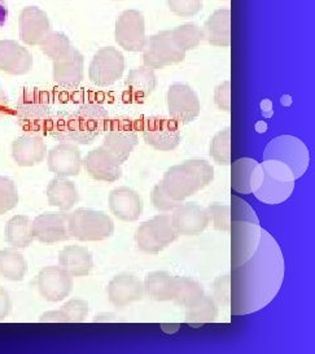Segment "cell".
<instances>
[{"instance_id":"obj_42","label":"cell","mask_w":315,"mask_h":354,"mask_svg":"<svg viewBox=\"0 0 315 354\" xmlns=\"http://www.w3.org/2000/svg\"><path fill=\"white\" fill-rule=\"evenodd\" d=\"M19 204V191L11 178L0 176V216Z\"/></svg>"},{"instance_id":"obj_11","label":"cell","mask_w":315,"mask_h":354,"mask_svg":"<svg viewBox=\"0 0 315 354\" xmlns=\"http://www.w3.org/2000/svg\"><path fill=\"white\" fill-rule=\"evenodd\" d=\"M169 115L177 124H189L200 115V99L186 84H173L168 90Z\"/></svg>"},{"instance_id":"obj_8","label":"cell","mask_w":315,"mask_h":354,"mask_svg":"<svg viewBox=\"0 0 315 354\" xmlns=\"http://www.w3.org/2000/svg\"><path fill=\"white\" fill-rule=\"evenodd\" d=\"M125 66V57L118 50L113 47L100 48L88 66L90 81L100 87L111 86L122 77Z\"/></svg>"},{"instance_id":"obj_41","label":"cell","mask_w":315,"mask_h":354,"mask_svg":"<svg viewBox=\"0 0 315 354\" xmlns=\"http://www.w3.org/2000/svg\"><path fill=\"white\" fill-rule=\"evenodd\" d=\"M149 223L155 231L158 239L160 240V243H162L165 247H168L169 244L179 239V234L171 221V214L169 213L158 214L156 217L149 219Z\"/></svg>"},{"instance_id":"obj_23","label":"cell","mask_w":315,"mask_h":354,"mask_svg":"<svg viewBox=\"0 0 315 354\" xmlns=\"http://www.w3.org/2000/svg\"><path fill=\"white\" fill-rule=\"evenodd\" d=\"M84 57L77 48H72L53 62V81L64 87H75L84 81Z\"/></svg>"},{"instance_id":"obj_55","label":"cell","mask_w":315,"mask_h":354,"mask_svg":"<svg viewBox=\"0 0 315 354\" xmlns=\"http://www.w3.org/2000/svg\"><path fill=\"white\" fill-rule=\"evenodd\" d=\"M112 1H124V0H112Z\"/></svg>"},{"instance_id":"obj_14","label":"cell","mask_w":315,"mask_h":354,"mask_svg":"<svg viewBox=\"0 0 315 354\" xmlns=\"http://www.w3.org/2000/svg\"><path fill=\"white\" fill-rule=\"evenodd\" d=\"M160 185L168 192L170 198L178 201H184L186 198L202 189L199 178L184 162L169 167Z\"/></svg>"},{"instance_id":"obj_7","label":"cell","mask_w":315,"mask_h":354,"mask_svg":"<svg viewBox=\"0 0 315 354\" xmlns=\"http://www.w3.org/2000/svg\"><path fill=\"white\" fill-rule=\"evenodd\" d=\"M143 51V64L151 69H162L170 65L182 63L186 57V53L179 50L178 46L173 41L171 30H164L155 35H151L146 41Z\"/></svg>"},{"instance_id":"obj_29","label":"cell","mask_w":315,"mask_h":354,"mask_svg":"<svg viewBox=\"0 0 315 354\" xmlns=\"http://www.w3.org/2000/svg\"><path fill=\"white\" fill-rule=\"evenodd\" d=\"M125 87H126L125 94L128 97V100L140 103L156 90L158 77L153 69L143 65L130 71L125 82Z\"/></svg>"},{"instance_id":"obj_6","label":"cell","mask_w":315,"mask_h":354,"mask_svg":"<svg viewBox=\"0 0 315 354\" xmlns=\"http://www.w3.org/2000/svg\"><path fill=\"white\" fill-rule=\"evenodd\" d=\"M70 236L79 241H102L115 232L112 218L100 210L77 209L69 214Z\"/></svg>"},{"instance_id":"obj_31","label":"cell","mask_w":315,"mask_h":354,"mask_svg":"<svg viewBox=\"0 0 315 354\" xmlns=\"http://www.w3.org/2000/svg\"><path fill=\"white\" fill-rule=\"evenodd\" d=\"M144 293L153 301H173L177 291V277L168 271H152L144 281Z\"/></svg>"},{"instance_id":"obj_18","label":"cell","mask_w":315,"mask_h":354,"mask_svg":"<svg viewBox=\"0 0 315 354\" xmlns=\"http://www.w3.org/2000/svg\"><path fill=\"white\" fill-rule=\"evenodd\" d=\"M47 165L56 177H75L81 173L84 160L73 143H60L47 153Z\"/></svg>"},{"instance_id":"obj_19","label":"cell","mask_w":315,"mask_h":354,"mask_svg":"<svg viewBox=\"0 0 315 354\" xmlns=\"http://www.w3.org/2000/svg\"><path fill=\"white\" fill-rule=\"evenodd\" d=\"M171 221L179 236L199 235L210 223L207 209L195 203H180L171 212Z\"/></svg>"},{"instance_id":"obj_30","label":"cell","mask_w":315,"mask_h":354,"mask_svg":"<svg viewBox=\"0 0 315 354\" xmlns=\"http://www.w3.org/2000/svg\"><path fill=\"white\" fill-rule=\"evenodd\" d=\"M46 195L51 207L69 212L78 203L79 195L73 180L64 177H55L48 183Z\"/></svg>"},{"instance_id":"obj_21","label":"cell","mask_w":315,"mask_h":354,"mask_svg":"<svg viewBox=\"0 0 315 354\" xmlns=\"http://www.w3.org/2000/svg\"><path fill=\"white\" fill-rule=\"evenodd\" d=\"M19 29L22 42L28 46H38L51 32V24L46 12L30 6L20 13Z\"/></svg>"},{"instance_id":"obj_27","label":"cell","mask_w":315,"mask_h":354,"mask_svg":"<svg viewBox=\"0 0 315 354\" xmlns=\"http://www.w3.org/2000/svg\"><path fill=\"white\" fill-rule=\"evenodd\" d=\"M202 39L211 46L230 47L231 44V11L218 10L213 12L204 24Z\"/></svg>"},{"instance_id":"obj_3","label":"cell","mask_w":315,"mask_h":354,"mask_svg":"<svg viewBox=\"0 0 315 354\" xmlns=\"http://www.w3.org/2000/svg\"><path fill=\"white\" fill-rule=\"evenodd\" d=\"M263 177L261 186L253 194L265 204H282L292 196L294 189V173L283 162L276 160H263Z\"/></svg>"},{"instance_id":"obj_26","label":"cell","mask_w":315,"mask_h":354,"mask_svg":"<svg viewBox=\"0 0 315 354\" xmlns=\"http://www.w3.org/2000/svg\"><path fill=\"white\" fill-rule=\"evenodd\" d=\"M12 157L22 167H35L47 157V146L41 136L26 134L12 145Z\"/></svg>"},{"instance_id":"obj_12","label":"cell","mask_w":315,"mask_h":354,"mask_svg":"<svg viewBox=\"0 0 315 354\" xmlns=\"http://www.w3.org/2000/svg\"><path fill=\"white\" fill-rule=\"evenodd\" d=\"M37 287L44 300L63 301L73 290V277L59 265L46 266L38 272Z\"/></svg>"},{"instance_id":"obj_46","label":"cell","mask_w":315,"mask_h":354,"mask_svg":"<svg viewBox=\"0 0 315 354\" xmlns=\"http://www.w3.org/2000/svg\"><path fill=\"white\" fill-rule=\"evenodd\" d=\"M169 8L180 17H192L201 11V0H168Z\"/></svg>"},{"instance_id":"obj_54","label":"cell","mask_w":315,"mask_h":354,"mask_svg":"<svg viewBox=\"0 0 315 354\" xmlns=\"http://www.w3.org/2000/svg\"><path fill=\"white\" fill-rule=\"evenodd\" d=\"M115 319H116V317H115L113 314H102V315H99V317H96V318H95V321H96V322H99V321L109 322V321H115Z\"/></svg>"},{"instance_id":"obj_28","label":"cell","mask_w":315,"mask_h":354,"mask_svg":"<svg viewBox=\"0 0 315 354\" xmlns=\"http://www.w3.org/2000/svg\"><path fill=\"white\" fill-rule=\"evenodd\" d=\"M59 266L73 278H82L94 269V257L84 247L69 245L59 253Z\"/></svg>"},{"instance_id":"obj_38","label":"cell","mask_w":315,"mask_h":354,"mask_svg":"<svg viewBox=\"0 0 315 354\" xmlns=\"http://www.w3.org/2000/svg\"><path fill=\"white\" fill-rule=\"evenodd\" d=\"M210 157L220 165L231 162V129L227 127L213 136L210 142Z\"/></svg>"},{"instance_id":"obj_5","label":"cell","mask_w":315,"mask_h":354,"mask_svg":"<svg viewBox=\"0 0 315 354\" xmlns=\"http://www.w3.org/2000/svg\"><path fill=\"white\" fill-rule=\"evenodd\" d=\"M16 118L20 129L28 134L42 136L48 133L52 113L47 97L39 91L25 93L19 100Z\"/></svg>"},{"instance_id":"obj_52","label":"cell","mask_w":315,"mask_h":354,"mask_svg":"<svg viewBox=\"0 0 315 354\" xmlns=\"http://www.w3.org/2000/svg\"><path fill=\"white\" fill-rule=\"evenodd\" d=\"M10 111H11L10 100H8L7 95L4 94V91L1 90V86H0V120L8 115Z\"/></svg>"},{"instance_id":"obj_2","label":"cell","mask_w":315,"mask_h":354,"mask_svg":"<svg viewBox=\"0 0 315 354\" xmlns=\"http://www.w3.org/2000/svg\"><path fill=\"white\" fill-rule=\"evenodd\" d=\"M231 268L240 266L249 260L261 239L260 221L252 207L238 196H232L231 205Z\"/></svg>"},{"instance_id":"obj_51","label":"cell","mask_w":315,"mask_h":354,"mask_svg":"<svg viewBox=\"0 0 315 354\" xmlns=\"http://www.w3.org/2000/svg\"><path fill=\"white\" fill-rule=\"evenodd\" d=\"M41 322H66L61 310H51L46 312L39 318Z\"/></svg>"},{"instance_id":"obj_16","label":"cell","mask_w":315,"mask_h":354,"mask_svg":"<svg viewBox=\"0 0 315 354\" xmlns=\"http://www.w3.org/2000/svg\"><path fill=\"white\" fill-rule=\"evenodd\" d=\"M139 143V134L137 129L126 121L117 122L109 129L104 136L103 147L108 152L116 157L120 164H125L131 152Z\"/></svg>"},{"instance_id":"obj_43","label":"cell","mask_w":315,"mask_h":354,"mask_svg":"<svg viewBox=\"0 0 315 354\" xmlns=\"http://www.w3.org/2000/svg\"><path fill=\"white\" fill-rule=\"evenodd\" d=\"M209 222L213 227L220 231H230L231 226V210L230 205H225L221 203H211L207 208Z\"/></svg>"},{"instance_id":"obj_39","label":"cell","mask_w":315,"mask_h":354,"mask_svg":"<svg viewBox=\"0 0 315 354\" xmlns=\"http://www.w3.org/2000/svg\"><path fill=\"white\" fill-rule=\"evenodd\" d=\"M39 46L43 53L53 62L60 59L72 48L69 38L63 32H48L42 42L39 43Z\"/></svg>"},{"instance_id":"obj_47","label":"cell","mask_w":315,"mask_h":354,"mask_svg":"<svg viewBox=\"0 0 315 354\" xmlns=\"http://www.w3.org/2000/svg\"><path fill=\"white\" fill-rule=\"evenodd\" d=\"M186 165H189L192 171L199 178L201 188H205L214 178V167L210 165L205 160H187L184 161Z\"/></svg>"},{"instance_id":"obj_53","label":"cell","mask_w":315,"mask_h":354,"mask_svg":"<svg viewBox=\"0 0 315 354\" xmlns=\"http://www.w3.org/2000/svg\"><path fill=\"white\" fill-rule=\"evenodd\" d=\"M8 17V8L4 0H0V29L3 28V25L7 21Z\"/></svg>"},{"instance_id":"obj_4","label":"cell","mask_w":315,"mask_h":354,"mask_svg":"<svg viewBox=\"0 0 315 354\" xmlns=\"http://www.w3.org/2000/svg\"><path fill=\"white\" fill-rule=\"evenodd\" d=\"M263 160H276L285 164L294 173V179L305 176L309 169L310 153L304 142L294 136H279L267 143Z\"/></svg>"},{"instance_id":"obj_34","label":"cell","mask_w":315,"mask_h":354,"mask_svg":"<svg viewBox=\"0 0 315 354\" xmlns=\"http://www.w3.org/2000/svg\"><path fill=\"white\" fill-rule=\"evenodd\" d=\"M48 133L63 143H73V145H82V139L78 133V127L75 124L74 113L61 112L52 117L51 125Z\"/></svg>"},{"instance_id":"obj_45","label":"cell","mask_w":315,"mask_h":354,"mask_svg":"<svg viewBox=\"0 0 315 354\" xmlns=\"http://www.w3.org/2000/svg\"><path fill=\"white\" fill-rule=\"evenodd\" d=\"M180 203H183V201H178V200L170 198L168 192L162 188L160 183L152 188V191H151V204L161 213L173 212Z\"/></svg>"},{"instance_id":"obj_22","label":"cell","mask_w":315,"mask_h":354,"mask_svg":"<svg viewBox=\"0 0 315 354\" xmlns=\"http://www.w3.org/2000/svg\"><path fill=\"white\" fill-rule=\"evenodd\" d=\"M261 164L249 157H242L231 164V188L235 194L249 195L261 186Z\"/></svg>"},{"instance_id":"obj_13","label":"cell","mask_w":315,"mask_h":354,"mask_svg":"<svg viewBox=\"0 0 315 354\" xmlns=\"http://www.w3.org/2000/svg\"><path fill=\"white\" fill-rule=\"evenodd\" d=\"M73 113L82 145H91L109 125L108 111L97 103H84Z\"/></svg>"},{"instance_id":"obj_48","label":"cell","mask_w":315,"mask_h":354,"mask_svg":"<svg viewBox=\"0 0 315 354\" xmlns=\"http://www.w3.org/2000/svg\"><path fill=\"white\" fill-rule=\"evenodd\" d=\"M214 104L223 112H231V81H225L214 90Z\"/></svg>"},{"instance_id":"obj_44","label":"cell","mask_w":315,"mask_h":354,"mask_svg":"<svg viewBox=\"0 0 315 354\" xmlns=\"http://www.w3.org/2000/svg\"><path fill=\"white\" fill-rule=\"evenodd\" d=\"M66 322H84L88 315V302L84 299H72L61 306Z\"/></svg>"},{"instance_id":"obj_40","label":"cell","mask_w":315,"mask_h":354,"mask_svg":"<svg viewBox=\"0 0 315 354\" xmlns=\"http://www.w3.org/2000/svg\"><path fill=\"white\" fill-rule=\"evenodd\" d=\"M135 241H137L139 250L144 253H149V254H156L158 252L166 248L162 243H160L149 221L139 225L137 232H135Z\"/></svg>"},{"instance_id":"obj_24","label":"cell","mask_w":315,"mask_h":354,"mask_svg":"<svg viewBox=\"0 0 315 354\" xmlns=\"http://www.w3.org/2000/svg\"><path fill=\"white\" fill-rule=\"evenodd\" d=\"M108 204L112 214L124 222L137 221L143 212L142 198L130 187H118L111 191Z\"/></svg>"},{"instance_id":"obj_49","label":"cell","mask_w":315,"mask_h":354,"mask_svg":"<svg viewBox=\"0 0 315 354\" xmlns=\"http://www.w3.org/2000/svg\"><path fill=\"white\" fill-rule=\"evenodd\" d=\"M213 299L214 301L221 302L222 305H230L231 291H230V274L216 279L213 283Z\"/></svg>"},{"instance_id":"obj_10","label":"cell","mask_w":315,"mask_h":354,"mask_svg":"<svg viewBox=\"0 0 315 354\" xmlns=\"http://www.w3.org/2000/svg\"><path fill=\"white\" fill-rule=\"evenodd\" d=\"M146 20L137 10L122 12L116 21V42L128 53H140L146 46Z\"/></svg>"},{"instance_id":"obj_50","label":"cell","mask_w":315,"mask_h":354,"mask_svg":"<svg viewBox=\"0 0 315 354\" xmlns=\"http://www.w3.org/2000/svg\"><path fill=\"white\" fill-rule=\"evenodd\" d=\"M12 310L11 296L8 291L0 287V321L6 319Z\"/></svg>"},{"instance_id":"obj_20","label":"cell","mask_w":315,"mask_h":354,"mask_svg":"<svg viewBox=\"0 0 315 354\" xmlns=\"http://www.w3.org/2000/svg\"><path fill=\"white\" fill-rule=\"evenodd\" d=\"M88 176L102 182H116L122 176V164L100 146L90 151L84 160Z\"/></svg>"},{"instance_id":"obj_36","label":"cell","mask_w":315,"mask_h":354,"mask_svg":"<svg viewBox=\"0 0 315 354\" xmlns=\"http://www.w3.org/2000/svg\"><path fill=\"white\" fill-rule=\"evenodd\" d=\"M218 318V304L204 295L200 301L187 309L186 319L191 323H211Z\"/></svg>"},{"instance_id":"obj_35","label":"cell","mask_w":315,"mask_h":354,"mask_svg":"<svg viewBox=\"0 0 315 354\" xmlns=\"http://www.w3.org/2000/svg\"><path fill=\"white\" fill-rule=\"evenodd\" d=\"M204 295V288L199 281L186 277H177V291L173 300L177 305L189 309L200 301Z\"/></svg>"},{"instance_id":"obj_32","label":"cell","mask_w":315,"mask_h":354,"mask_svg":"<svg viewBox=\"0 0 315 354\" xmlns=\"http://www.w3.org/2000/svg\"><path fill=\"white\" fill-rule=\"evenodd\" d=\"M34 240L32 221L26 216H15L6 225V241L16 250L28 248Z\"/></svg>"},{"instance_id":"obj_1","label":"cell","mask_w":315,"mask_h":354,"mask_svg":"<svg viewBox=\"0 0 315 354\" xmlns=\"http://www.w3.org/2000/svg\"><path fill=\"white\" fill-rule=\"evenodd\" d=\"M284 281V257L273 235L261 231L252 257L230 274V306L233 317L260 312L276 297Z\"/></svg>"},{"instance_id":"obj_17","label":"cell","mask_w":315,"mask_h":354,"mask_svg":"<svg viewBox=\"0 0 315 354\" xmlns=\"http://www.w3.org/2000/svg\"><path fill=\"white\" fill-rule=\"evenodd\" d=\"M108 300L116 308H125L130 304L140 301L144 297V284L137 275L124 272L118 274L106 287Z\"/></svg>"},{"instance_id":"obj_37","label":"cell","mask_w":315,"mask_h":354,"mask_svg":"<svg viewBox=\"0 0 315 354\" xmlns=\"http://www.w3.org/2000/svg\"><path fill=\"white\" fill-rule=\"evenodd\" d=\"M171 37L179 50L187 53L199 47L200 43L202 42V30L196 24L189 22L171 30Z\"/></svg>"},{"instance_id":"obj_25","label":"cell","mask_w":315,"mask_h":354,"mask_svg":"<svg viewBox=\"0 0 315 354\" xmlns=\"http://www.w3.org/2000/svg\"><path fill=\"white\" fill-rule=\"evenodd\" d=\"M32 66V53L20 43L0 41V71L12 75L29 73Z\"/></svg>"},{"instance_id":"obj_33","label":"cell","mask_w":315,"mask_h":354,"mask_svg":"<svg viewBox=\"0 0 315 354\" xmlns=\"http://www.w3.org/2000/svg\"><path fill=\"white\" fill-rule=\"evenodd\" d=\"M28 263L25 257L16 248L0 250V275L12 281H20L25 278Z\"/></svg>"},{"instance_id":"obj_15","label":"cell","mask_w":315,"mask_h":354,"mask_svg":"<svg viewBox=\"0 0 315 354\" xmlns=\"http://www.w3.org/2000/svg\"><path fill=\"white\" fill-rule=\"evenodd\" d=\"M69 214L66 212L43 213L32 221L34 240L46 244L60 243L70 239L69 232Z\"/></svg>"},{"instance_id":"obj_9","label":"cell","mask_w":315,"mask_h":354,"mask_svg":"<svg viewBox=\"0 0 315 354\" xmlns=\"http://www.w3.org/2000/svg\"><path fill=\"white\" fill-rule=\"evenodd\" d=\"M142 136L148 146L158 151H173L180 145V130L175 121L164 117H148L142 122Z\"/></svg>"}]
</instances>
